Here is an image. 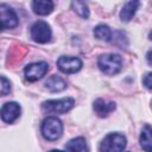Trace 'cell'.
<instances>
[{
  "label": "cell",
  "instance_id": "obj_1",
  "mask_svg": "<svg viewBox=\"0 0 152 152\" xmlns=\"http://www.w3.org/2000/svg\"><path fill=\"white\" fill-rule=\"evenodd\" d=\"M126 144L127 139L122 133H109L102 139L100 144V152H124Z\"/></svg>",
  "mask_w": 152,
  "mask_h": 152
},
{
  "label": "cell",
  "instance_id": "obj_2",
  "mask_svg": "<svg viewBox=\"0 0 152 152\" xmlns=\"http://www.w3.org/2000/svg\"><path fill=\"white\" fill-rule=\"evenodd\" d=\"M97 65L106 75H115L121 70L122 58L118 53H103L99 57Z\"/></svg>",
  "mask_w": 152,
  "mask_h": 152
},
{
  "label": "cell",
  "instance_id": "obj_3",
  "mask_svg": "<svg viewBox=\"0 0 152 152\" xmlns=\"http://www.w3.org/2000/svg\"><path fill=\"white\" fill-rule=\"evenodd\" d=\"M40 132L45 139L51 140V141L57 140L61 138L63 133V124L56 116H48L42 122Z\"/></svg>",
  "mask_w": 152,
  "mask_h": 152
},
{
  "label": "cell",
  "instance_id": "obj_4",
  "mask_svg": "<svg viewBox=\"0 0 152 152\" xmlns=\"http://www.w3.org/2000/svg\"><path fill=\"white\" fill-rule=\"evenodd\" d=\"M75 106L72 97H63L59 100H48L42 103V109L48 113H66Z\"/></svg>",
  "mask_w": 152,
  "mask_h": 152
},
{
  "label": "cell",
  "instance_id": "obj_5",
  "mask_svg": "<svg viewBox=\"0 0 152 152\" xmlns=\"http://www.w3.org/2000/svg\"><path fill=\"white\" fill-rule=\"evenodd\" d=\"M30 33H31V38L36 43H40V44L48 43L52 36L50 25L44 20H38V21L33 23L31 26Z\"/></svg>",
  "mask_w": 152,
  "mask_h": 152
},
{
  "label": "cell",
  "instance_id": "obj_6",
  "mask_svg": "<svg viewBox=\"0 0 152 152\" xmlns=\"http://www.w3.org/2000/svg\"><path fill=\"white\" fill-rule=\"evenodd\" d=\"M49 70V64L46 62H34L27 64L24 69L25 78L28 82H36L40 80Z\"/></svg>",
  "mask_w": 152,
  "mask_h": 152
},
{
  "label": "cell",
  "instance_id": "obj_7",
  "mask_svg": "<svg viewBox=\"0 0 152 152\" xmlns=\"http://www.w3.org/2000/svg\"><path fill=\"white\" fill-rule=\"evenodd\" d=\"M57 66L64 74H75L81 70L82 61L74 56H61L57 59Z\"/></svg>",
  "mask_w": 152,
  "mask_h": 152
},
{
  "label": "cell",
  "instance_id": "obj_8",
  "mask_svg": "<svg viewBox=\"0 0 152 152\" xmlns=\"http://www.w3.org/2000/svg\"><path fill=\"white\" fill-rule=\"evenodd\" d=\"M0 23L4 28H13L18 25V15L15 11L7 4H0Z\"/></svg>",
  "mask_w": 152,
  "mask_h": 152
},
{
  "label": "cell",
  "instance_id": "obj_9",
  "mask_svg": "<svg viewBox=\"0 0 152 152\" xmlns=\"http://www.w3.org/2000/svg\"><path fill=\"white\" fill-rule=\"evenodd\" d=\"M20 112H21V108H20L19 103H17L14 101L6 102L0 108V116H1L2 121L7 122V124H12L20 116Z\"/></svg>",
  "mask_w": 152,
  "mask_h": 152
},
{
  "label": "cell",
  "instance_id": "obj_10",
  "mask_svg": "<svg viewBox=\"0 0 152 152\" xmlns=\"http://www.w3.org/2000/svg\"><path fill=\"white\" fill-rule=\"evenodd\" d=\"M93 108H94L97 116L104 118V116H108L112 112L115 110L116 104H115V102H112V101H106L103 99H97V100L94 101Z\"/></svg>",
  "mask_w": 152,
  "mask_h": 152
},
{
  "label": "cell",
  "instance_id": "obj_11",
  "mask_svg": "<svg viewBox=\"0 0 152 152\" xmlns=\"http://www.w3.org/2000/svg\"><path fill=\"white\" fill-rule=\"evenodd\" d=\"M32 10L38 15H48L53 11V2L50 0H34L32 1Z\"/></svg>",
  "mask_w": 152,
  "mask_h": 152
},
{
  "label": "cell",
  "instance_id": "obj_12",
  "mask_svg": "<svg viewBox=\"0 0 152 152\" xmlns=\"http://www.w3.org/2000/svg\"><path fill=\"white\" fill-rule=\"evenodd\" d=\"M140 6V2L139 1H128L124 5L122 10L120 11V19L124 21V23H128L131 21V19L134 17L138 7Z\"/></svg>",
  "mask_w": 152,
  "mask_h": 152
},
{
  "label": "cell",
  "instance_id": "obj_13",
  "mask_svg": "<svg viewBox=\"0 0 152 152\" xmlns=\"http://www.w3.org/2000/svg\"><path fill=\"white\" fill-rule=\"evenodd\" d=\"M45 87H46V89H49L52 93H58V91H62L66 88V82L61 76L52 75L45 82Z\"/></svg>",
  "mask_w": 152,
  "mask_h": 152
},
{
  "label": "cell",
  "instance_id": "obj_14",
  "mask_svg": "<svg viewBox=\"0 0 152 152\" xmlns=\"http://www.w3.org/2000/svg\"><path fill=\"white\" fill-rule=\"evenodd\" d=\"M65 147H66V151L69 152H89L87 141L83 137H77V138L69 140Z\"/></svg>",
  "mask_w": 152,
  "mask_h": 152
},
{
  "label": "cell",
  "instance_id": "obj_15",
  "mask_svg": "<svg viewBox=\"0 0 152 152\" xmlns=\"http://www.w3.org/2000/svg\"><path fill=\"white\" fill-rule=\"evenodd\" d=\"M151 126L150 125H145L141 134H140V146L142 147V150L145 152H151L152 151V139H151Z\"/></svg>",
  "mask_w": 152,
  "mask_h": 152
},
{
  "label": "cell",
  "instance_id": "obj_16",
  "mask_svg": "<svg viewBox=\"0 0 152 152\" xmlns=\"http://www.w3.org/2000/svg\"><path fill=\"white\" fill-rule=\"evenodd\" d=\"M94 36L100 39V40H106V42H109L112 39V30L109 28L108 25H104V24H99L97 26L94 27Z\"/></svg>",
  "mask_w": 152,
  "mask_h": 152
},
{
  "label": "cell",
  "instance_id": "obj_17",
  "mask_svg": "<svg viewBox=\"0 0 152 152\" xmlns=\"http://www.w3.org/2000/svg\"><path fill=\"white\" fill-rule=\"evenodd\" d=\"M71 7L81 18H83V19L89 18V8L84 1H72Z\"/></svg>",
  "mask_w": 152,
  "mask_h": 152
},
{
  "label": "cell",
  "instance_id": "obj_18",
  "mask_svg": "<svg viewBox=\"0 0 152 152\" xmlns=\"http://www.w3.org/2000/svg\"><path fill=\"white\" fill-rule=\"evenodd\" d=\"M11 91V82L5 76H0V96H6Z\"/></svg>",
  "mask_w": 152,
  "mask_h": 152
},
{
  "label": "cell",
  "instance_id": "obj_19",
  "mask_svg": "<svg viewBox=\"0 0 152 152\" xmlns=\"http://www.w3.org/2000/svg\"><path fill=\"white\" fill-rule=\"evenodd\" d=\"M142 83H144V86H145L148 90L152 89V72H151V71L147 72V74L144 76V78H142Z\"/></svg>",
  "mask_w": 152,
  "mask_h": 152
},
{
  "label": "cell",
  "instance_id": "obj_20",
  "mask_svg": "<svg viewBox=\"0 0 152 152\" xmlns=\"http://www.w3.org/2000/svg\"><path fill=\"white\" fill-rule=\"evenodd\" d=\"M150 56H151V51H148V52H147V62H148V64L151 65V59H150Z\"/></svg>",
  "mask_w": 152,
  "mask_h": 152
},
{
  "label": "cell",
  "instance_id": "obj_21",
  "mask_svg": "<svg viewBox=\"0 0 152 152\" xmlns=\"http://www.w3.org/2000/svg\"><path fill=\"white\" fill-rule=\"evenodd\" d=\"M49 152H64V151H62V150H51Z\"/></svg>",
  "mask_w": 152,
  "mask_h": 152
},
{
  "label": "cell",
  "instance_id": "obj_22",
  "mask_svg": "<svg viewBox=\"0 0 152 152\" xmlns=\"http://www.w3.org/2000/svg\"><path fill=\"white\" fill-rule=\"evenodd\" d=\"M2 30H4V26H2V24L0 23V31H2Z\"/></svg>",
  "mask_w": 152,
  "mask_h": 152
}]
</instances>
